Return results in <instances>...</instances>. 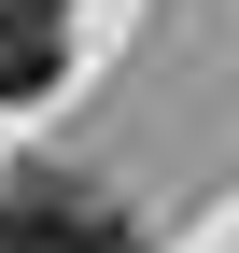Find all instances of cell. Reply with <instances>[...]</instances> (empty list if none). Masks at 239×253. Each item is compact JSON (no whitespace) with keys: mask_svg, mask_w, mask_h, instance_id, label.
Segmentation results:
<instances>
[{"mask_svg":"<svg viewBox=\"0 0 239 253\" xmlns=\"http://www.w3.org/2000/svg\"><path fill=\"white\" fill-rule=\"evenodd\" d=\"M127 225H113L84 183H56V169H14L0 183V253H113Z\"/></svg>","mask_w":239,"mask_h":253,"instance_id":"cell-1","label":"cell"},{"mask_svg":"<svg viewBox=\"0 0 239 253\" xmlns=\"http://www.w3.org/2000/svg\"><path fill=\"white\" fill-rule=\"evenodd\" d=\"M71 56V0H0V99H42Z\"/></svg>","mask_w":239,"mask_h":253,"instance_id":"cell-2","label":"cell"}]
</instances>
